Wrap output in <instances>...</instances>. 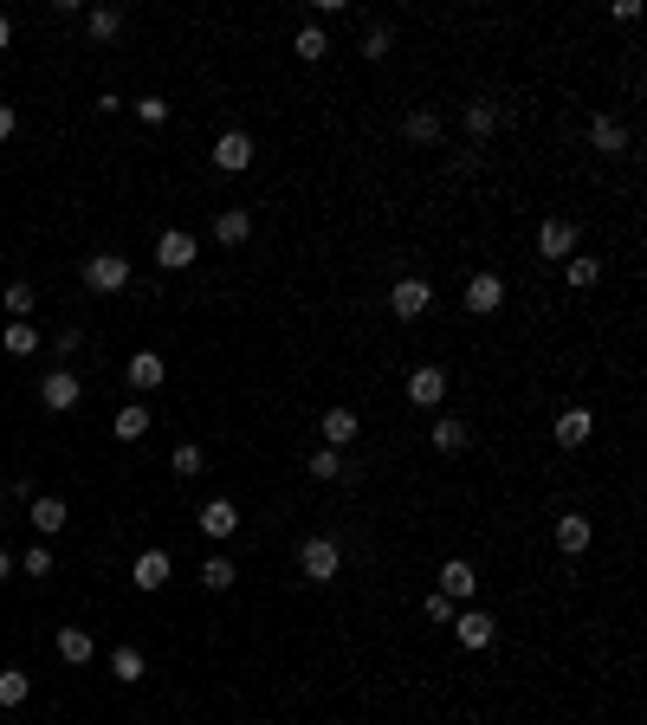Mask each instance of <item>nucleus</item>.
Listing matches in <instances>:
<instances>
[{
	"mask_svg": "<svg viewBox=\"0 0 647 725\" xmlns=\"http://www.w3.org/2000/svg\"><path fill=\"white\" fill-rule=\"evenodd\" d=\"M408 402H415V408H440V402H447V369H415V376H408Z\"/></svg>",
	"mask_w": 647,
	"mask_h": 725,
	"instance_id": "nucleus-10",
	"label": "nucleus"
},
{
	"mask_svg": "<svg viewBox=\"0 0 647 725\" xmlns=\"http://www.w3.org/2000/svg\"><path fill=\"white\" fill-rule=\"evenodd\" d=\"M33 525H39V538H52V531H65V525H72V512H65V499H52V492H46V499H33Z\"/></svg>",
	"mask_w": 647,
	"mask_h": 725,
	"instance_id": "nucleus-20",
	"label": "nucleus"
},
{
	"mask_svg": "<svg viewBox=\"0 0 647 725\" xmlns=\"http://www.w3.org/2000/svg\"><path fill=\"white\" fill-rule=\"evenodd\" d=\"M78 395H85V382H78L72 369H46V376H39V402H46L52 415H65V408H78Z\"/></svg>",
	"mask_w": 647,
	"mask_h": 725,
	"instance_id": "nucleus-3",
	"label": "nucleus"
},
{
	"mask_svg": "<svg viewBox=\"0 0 647 725\" xmlns=\"http://www.w3.org/2000/svg\"><path fill=\"white\" fill-rule=\"evenodd\" d=\"M421 615H428V622H453V603H447V596H428V603H421Z\"/></svg>",
	"mask_w": 647,
	"mask_h": 725,
	"instance_id": "nucleus-39",
	"label": "nucleus"
},
{
	"mask_svg": "<svg viewBox=\"0 0 647 725\" xmlns=\"http://www.w3.org/2000/svg\"><path fill=\"white\" fill-rule=\"evenodd\" d=\"M0 512H7V492H0Z\"/></svg>",
	"mask_w": 647,
	"mask_h": 725,
	"instance_id": "nucleus-43",
	"label": "nucleus"
},
{
	"mask_svg": "<svg viewBox=\"0 0 647 725\" xmlns=\"http://www.w3.org/2000/svg\"><path fill=\"white\" fill-rule=\"evenodd\" d=\"M13 570H26V577H52V551H46V544H33V551H26Z\"/></svg>",
	"mask_w": 647,
	"mask_h": 725,
	"instance_id": "nucleus-37",
	"label": "nucleus"
},
{
	"mask_svg": "<svg viewBox=\"0 0 647 725\" xmlns=\"http://www.w3.org/2000/svg\"><path fill=\"white\" fill-rule=\"evenodd\" d=\"M589 434H596V415H589V408H563L557 415V447H589Z\"/></svg>",
	"mask_w": 647,
	"mask_h": 725,
	"instance_id": "nucleus-13",
	"label": "nucleus"
},
{
	"mask_svg": "<svg viewBox=\"0 0 647 725\" xmlns=\"http://www.w3.org/2000/svg\"><path fill=\"white\" fill-rule=\"evenodd\" d=\"M246 234H253V214H246V208H220L214 214V240L220 246H240Z\"/></svg>",
	"mask_w": 647,
	"mask_h": 725,
	"instance_id": "nucleus-19",
	"label": "nucleus"
},
{
	"mask_svg": "<svg viewBox=\"0 0 647 725\" xmlns=\"http://www.w3.org/2000/svg\"><path fill=\"white\" fill-rule=\"evenodd\" d=\"M589 538H596V531H589L583 512H563V518H557V551H563V557H583Z\"/></svg>",
	"mask_w": 647,
	"mask_h": 725,
	"instance_id": "nucleus-14",
	"label": "nucleus"
},
{
	"mask_svg": "<svg viewBox=\"0 0 647 725\" xmlns=\"http://www.w3.org/2000/svg\"><path fill=\"white\" fill-rule=\"evenodd\" d=\"M33 285H7V311H13V324H33Z\"/></svg>",
	"mask_w": 647,
	"mask_h": 725,
	"instance_id": "nucleus-33",
	"label": "nucleus"
},
{
	"mask_svg": "<svg viewBox=\"0 0 647 725\" xmlns=\"http://www.w3.org/2000/svg\"><path fill=\"white\" fill-rule=\"evenodd\" d=\"M13 130H20V117H13V104H0V143H7Z\"/></svg>",
	"mask_w": 647,
	"mask_h": 725,
	"instance_id": "nucleus-40",
	"label": "nucleus"
},
{
	"mask_svg": "<svg viewBox=\"0 0 647 725\" xmlns=\"http://www.w3.org/2000/svg\"><path fill=\"white\" fill-rule=\"evenodd\" d=\"M305 467H311V480H350V467H343V454H337V447H318V454H311Z\"/></svg>",
	"mask_w": 647,
	"mask_h": 725,
	"instance_id": "nucleus-26",
	"label": "nucleus"
},
{
	"mask_svg": "<svg viewBox=\"0 0 647 725\" xmlns=\"http://www.w3.org/2000/svg\"><path fill=\"white\" fill-rule=\"evenodd\" d=\"M428 305H434V285H428V279H395V292H389V311H395L402 324H415V318H421Z\"/></svg>",
	"mask_w": 647,
	"mask_h": 725,
	"instance_id": "nucleus-4",
	"label": "nucleus"
},
{
	"mask_svg": "<svg viewBox=\"0 0 647 725\" xmlns=\"http://www.w3.org/2000/svg\"><path fill=\"white\" fill-rule=\"evenodd\" d=\"M402 136H408V143H421V149H428V143H440V117H434V111L402 117Z\"/></svg>",
	"mask_w": 647,
	"mask_h": 725,
	"instance_id": "nucleus-25",
	"label": "nucleus"
},
{
	"mask_svg": "<svg viewBox=\"0 0 647 725\" xmlns=\"http://www.w3.org/2000/svg\"><path fill=\"white\" fill-rule=\"evenodd\" d=\"M201 531H208V538H233V531H240V505L233 499H208L201 505Z\"/></svg>",
	"mask_w": 647,
	"mask_h": 725,
	"instance_id": "nucleus-16",
	"label": "nucleus"
},
{
	"mask_svg": "<svg viewBox=\"0 0 647 725\" xmlns=\"http://www.w3.org/2000/svg\"><path fill=\"white\" fill-rule=\"evenodd\" d=\"M499 305H505V279L499 272H473V279H466V311H473V318H492Z\"/></svg>",
	"mask_w": 647,
	"mask_h": 725,
	"instance_id": "nucleus-6",
	"label": "nucleus"
},
{
	"mask_svg": "<svg viewBox=\"0 0 647 725\" xmlns=\"http://www.w3.org/2000/svg\"><path fill=\"white\" fill-rule=\"evenodd\" d=\"M356 428H363V421H356L350 408H324V447H337V454H343V447L356 441Z\"/></svg>",
	"mask_w": 647,
	"mask_h": 725,
	"instance_id": "nucleus-18",
	"label": "nucleus"
},
{
	"mask_svg": "<svg viewBox=\"0 0 647 725\" xmlns=\"http://www.w3.org/2000/svg\"><path fill=\"white\" fill-rule=\"evenodd\" d=\"M589 143H596L602 156H622V149H628V130L615 117H596V123H589Z\"/></svg>",
	"mask_w": 647,
	"mask_h": 725,
	"instance_id": "nucleus-22",
	"label": "nucleus"
},
{
	"mask_svg": "<svg viewBox=\"0 0 647 725\" xmlns=\"http://www.w3.org/2000/svg\"><path fill=\"white\" fill-rule=\"evenodd\" d=\"M110 680L136 687V680H143V648H130V641H123V648H110Z\"/></svg>",
	"mask_w": 647,
	"mask_h": 725,
	"instance_id": "nucleus-21",
	"label": "nucleus"
},
{
	"mask_svg": "<svg viewBox=\"0 0 647 725\" xmlns=\"http://www.w3.org/2000/svg\"><path fill=\"white\" fill-rule=\"evenodd\" d=\"M7 577H13V557H7V551H0V583H7Z\"/></svg>",
	"mask_w": 647,
	"mask_h": 725,
	"instance_id": "nucleus-42",
	"label": "nucleus"
},
{
	"mask_svg": "<svg viewBox=\"0 0 647 725\" xmlns=\"http://www.w3.org/2000/svg\"><path fill=\"white\" fill-rule=\"evenodd\" d=\"M7 39H13V26H7V13H0V52H7Z\"/></svg>",
	"mask_w": 647,
	"mask_h": 725,
	"instance_id": "nucleus-41",
	"label": "nucleus"
},
{
	"mask_svg": "<svg viewBox=\"0 0 647 725\" xmlns=\"http://www.w3.org/2000/svg\"><path fill=\"white\" fill-rule=\"evenodd\" d=\"M253 156H259V149H253V136H246V130H227V136L214 143V169H227V175L253 169Z\"/></svg>",
	"mask_w": 647,
	"mask_h": 725,
	"instance_id": "nucleus-8",
	"label": "nucleus"
},
{
	"mask_svg": "<svg viewBox=\"0 0 647 725\" xmlns=\"http://www.w3.org/2000/svg\"><path fill=\"white\" fill-rule=\"evenodd\" d=\"M538 253L544 259H576V221H557V214H550L538 227Z\"/></svg>",
	"mask_w": 647,
	"mask_h": 725,
	"instance_id": "nucleus-11",
	"label": "nucleus"
},
{
	"mask_svg": "<svg viewBox=\"0 0 647 725\" xmlns=\"http://www.w3.org/2000/svg\"><path fill=\"white\" fill-rule=\"evenodd\" d=\"M169 577H175L169 551H143V557H136V564H130V583H136V590H162V583H169Z\"/></svg>",
	"mask_w": 647,
	"mask_h": 725,
	"instance_id": "nucleus-12",
	"label": "nucleus"
},
{
	"mask_svg": "<svg viewBox=\"0 0 647 725\" xmlns=\"http://www.w3.org/2000/svg\"><path fill=\"white\" fill-rule=\"evenodd\" d=\"M85 285H91V292H123V285H130V259H123V253L85 259Z\"/></svg>",
	"mask_w": 647,
	"mask_h": 725,
	"instance_id": "nucleus-5",
	"label": "nucleus"
},
{
	"mask_svg": "<svg viewBox=\"0 0 647 725\" xmlns=\"http://www.w3.org/2000/svg\"><path fill=\"white\" fill-rule=\"evenodd\" d=\"M169 467L182 473V480H195V473L208 467V460H201V447H195V441H182V447H175V454H169Z\"/></svg>",
	"mask_w": 647,
	"mask_h": 725,
	"instance_id": "nucleus-34",
	"label": "nucleus"
},
{
	"mask_svg": "<svg viewBox=\"0 0 647 725\" xmlns=\"http://www.w3.org/2000/svg\"><path fill=\"white\" fill-rule=\"evenodd\" d=\"M473 590H479V570L466 564V557H447V564H440V596H447V603H473Z\"/></svg>",
	"mask_w": 647,
	"mask_h": 725,
	"instance_id": "nucleus-7",
	"label": "nucleus"
},
{
	"mask_svg": "<svg viewBox=\"0 0 647 725\" xmlns=\"http://www.w3.org/2000/svg\"><path fill=\"white\" fill-rule=\"evenodd\" d=\"M123 376H130V389H143V395H149V389H156L162 376H169V363H162L156 350H136V357L123 363Z\"/></svg>",
	"mask_w": 647,
	"mask_h": 725,
	"instance_id": "nucleus-15",
	"label": "nucleus"
},
{
	"mask_svg": "<svg viewBox=\"0 0 647 725\" xmlns=\"http://www.w3.org/2000/svg\"><path fill=\"white\" fill-rule=\"evenodd\" d=\"M201 583H208V590H233V583H240V564H233V557H208V564H201Z\"/></svg>",
	"mask_w": 647,
	"mask_h": 725,
	"instance_id": "nucleus-28",
	"label": "nucleus"
},
{
	"mask_svg": "<svg viewBox=\"0 0 647 725\" xmlns=\"http://www.w3.org/2000/svg\"><path fill=\"white\" fill-rule=\"evenodd\" d=\"M298 570H305V583H330L343 570L337 538H305V544H298Z\"/></svg>",
	"mask_w": 647,
	"mask_h": 725,
	"instance_id": "nucleus-1",
	"label": "nucleus"
},
{
	"mask_svg": "<svg viewBox=\"0 0 647 725\" xmlns=\"http://www.w3.org/2000/svg\"><path fill=\"white\" fill-rule=\"evenodd\" d=\"M499 104H492V98H473V104H466V136H492V130H499Z\"/></svg>",
	"mask_w": 647,
	"mask_h": 725,
	"instance_id": "nucleus-24",
	"label": "nucleus"
},
{
	"mask_svg": "<svg viewBox=\"0 0 647 725\" xmlns=\"http://www.w3.org/2000/svg\"><path fill=\"white\" fill-rule=\"evenodd\" d=\"M324 52H330V39H324V26H298V59H305V65H318V59H324Z\"/></svg>",
	"mask_w": 647,
	"mask_h": 725,
	"instance_id": "nucleus-32",
	"label": "nucleus"
},
{
	"mask_svg": "<svg viewBox=\"0 0 647 725\" xmlns=\"http://www.w3.org/2000/svg\"><path fill=\"white\" fill-rule=\"evenodd\" d=\"M26 693H33V680H26L20 667H0V706H20Z\"/></svg>",
	"mask_w": 647,
	"mask_h": 725,
	"instance_id": "nucleus-30",
	"label": "nucleus"
},
{
	"mask_svg": "<svg viewBox=\"0 0 647 725\" xmlns=\"http://www.w3.org/2000/svg\"><path fill=\"white\" fill-rule=\"evenodd\" d=\"M149 421H156V415H149L143 402H123V408H117V421H110V434H117V441H143Z\"/></svg>",
	"mask_w": 647,
	"mask_h": 725,
	"instance_id": "nucleus-17",
	"label": "nucleus"
},
{
	"mask_svg": "<svg viewBox=\"0 0 647 725\" xmlns=\"http://www.w3.org/2000/svg\"><path fill=\"white\" fill-rule=\"evenodd\" d=\"M85 33H91V39H98V46H104V39H117V33H123V13H117V7H91Z\"/></svg>",
	"mask_w": 647,
	"mask_h": 725,
	"instance_id": "nucleus-29",
	"label": "nucleus"
},
{
	"mask_svg": "<svg viewBox=\"0 0 647 725\" xmlns=\"http://www.w3.org/2000/svg\"><path fill=\"white\" fill-rule=\"evenodd\" d=\"M596 279H602V259H570V285L576 292H589Z\"/></svg>",
	"mask_w": 647,
	"mask_h": 725,
	"instance_id": "nucleus-36",
	"label": "nucleus"
},
{
	"mask_svg": "<svg viewBox=\"0 0 647 725\" xmlns=\"http://www.w3.org/2000/svg\"><path fill=\"white\" fill-rule=\"evenodd\" d=\"M389 46H395L389 26H369V33H363V59H389Z\"/></svg>",
	"mask_w": 647,
	"mask_h": 725,
	"instance_id": "nucleus-35",
	"label": "nucleus"
},
{
	"mask_svg": "<svg viewBox=\"0 0 647 725\" xmlns=\"http://www.w3.org/2000/svg\"><path fill=\"white\" fill-rule=\"evenodd\" d=\"M453 641H460V648H492V641H499V615H486V609H460L453 615Z\"/></svg>",
	"mask_w": 647,
	"mask_h": 725,
	"instance_id": "nucleus-2",
	"label": "nucleus"
},
{
	"mask_svg": "<svg viewBox=\"0 0 647 725\" xmlns=\"http://www.w3.org/2000/svg\"><path fill=\"white\" fill-rule=\"evenodd\" d=\"M59 661H72V667L91 661V635L85 628H59Z\"/></svg>",
	"mask_w": 647,
	"mask_h": 725,
	"instance_id": "nucleus-27",
	"label": "nucleus"
},
{
	"mask_svg": "<svg viewBox=\"0 0 647 725\" xmlns=\"http://www.w3.org/2000/svg\"><path fill=\"white\" fill-rule=\"evenodd\" d=\"M156 266H162V272L195 266V234H188V227H169V234L156 240Z\"/></svg>",
	"mask_w": 647,
	"mask_h": 725,
	"instance_id": "nucleus-9",
	"label": "nucleus"
},
{
	"mask_svg": "<svg viewBox=\"0 0 647 725\" xmlns=\"http://www.w3.org/2000/svg\"><path fill=\"white\" fill-rule=\"evenodd\" d=\"M428 441L440 447V454H460V447H466V421L460 415H434V434H428Z\"/></svg>",
	"mask_w": 647,
	"mask_h": 725,
	"instance_id": "nucleus-23",
	"label": "nucleus"
},
{
	"mask_svg": "<svg viewBox=\"0 0 647 725\" xmlns=\"http://www.w3.org/2000/svg\"><path fill=\"white\" fill-rule=\"evenodd\" d=\"M0 344H7V357H33V350H39V331H33V324H7V337H0Z\"/></svg>",
	"mask_w": 647,
	"mask_h": 725,
	"instance_id": "nucleus-31",
	"label": "nucleus"
},
{
	"mask_svg": "<svg viewBox=\"0 0 647 725\" xmlns=\"http://www.w3.org/2000/svg\"><path fill=\"white\" fill-rule=\"evenodd\" d=\"M136 117H143V123H169V104H162V98H136Z\"/></svg>",
	"mask_w": 647,
	"mask_h": 725,
	"instance_id": "nucleus-38",
	"label": "nucleus"
}]
</instances>
